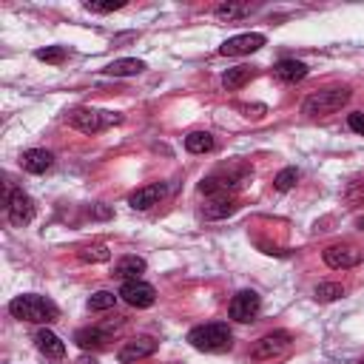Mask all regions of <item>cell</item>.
<instances>
[{
    "instance_id": "1",
    "label": "cell",
    "mask_w": 364,
    "mask_h": 364,
    "mask_svg": "<svg viewBox=\"0 0 364 364\" xmlns=\"http://www.w3.org/2000/svg\"><path fill=\"white\" fill-rule=\"evenodd\" d=\"M9 313L20 321H31V324H51L57 321L60 310L51 299L46 296H37V293H23V296H14L9 301Z\"/></svg>"
},
{
    "instance_id": "2",
    "label": "cell",
    "mask_w": 364,
    "mask_h": 364,
    "mask_svg": "<svg viewBox=\"0 0 364 364\" xmlns=\"http://www.w3.org/2000/svg\"><path fill=\"white\" fill-rule=\"evenodd\" d=\"M188 344H191L193 350H199V353H225V350H230L233 336H230L228 324L213 321V324H199V327H193V330L188 333Z\"/></svg>"
},
{
    "instance_id": "3",
    "label": "cell",
    "mask_w": 364,
    "mask_h": 364,
    "mask_svg": "<svg viewBox=\"0 0 364 364\" xmlns=\"http://www.w3.org/2000/svg\"><path fill=\"white\" fill-rule=\"evenodd\" d=\"M353 91L347 85L341 88H324V91H316L310 94L304 102H301V114L304 117H327V114H336L338 108H344L350 102Z\"/></svg>"
},
{
    "instance_id": "4",
    "label": "cell",
    "mask_w": 364,
    "mask_h": 364,
    "mask_svg": "<svg viewBox=\"0 0 364 364\" xmlns=\"http://www.w3.org/2000/svg\"><path fill=\"white\" fill-rule=\"evenodd\" d=\"M122 117L114 111H100V108H74L68 114V125L82 131V134H100L111 125H117Z\"/></svg>"
},
{
    "instance_id": "5",
    "label": "cell",
    "mask_w": 364,
    "mask_h": 364,
    "mask_svg": "<svg viewBox=\"0 0 364 364\" xmlns=\"http://www.w3.org/2000/svg\"><path fill=\"white\" fill-rule=\"evenodd\" d=\"M6 213L14 228H23L34 219V199L20 188H6Z\"/></svg>"
},
{
    "instance_id": "6",
    "label": "cell",
    "mask_w": 364,
    "mask_h": 364,
    "mask_svg": "<svg viewBox=\"0 0 364 364\" xmlns=\"http://www.w3.org/2000/svg\"><path fill=\"white\" fill-rule=\"evenodd\" d=\"M259 310H262V299L256 290H239L228 304V316L239 324H250L259 316Z\"/></svg>"
},
{
    "instance_id": "7",
    "label": "cell",
    "mask_w": 364,
    "mask_h": 364,
    "mask_svg": "<svg viewBox=\"0 0 364 364\" xmlns=\"http://www.w3.org/2000/svg\"><path fill=\"white\" fill-rule=\"evenodd\" d=\"M290 347V333L287 330H273L267 336H262L253 347H250V358L253 361H270L276 355H282Z\"/></svg>"
},
{
    "instance_id": "8",
    "label": "cell",
    "mask_w": 364,
    "mask_h": 364,
    "mask_svg": "<svg viewBox=\"0 0 364 364\" xmlns=\"http://www.w3.org/2000/svg\"><path fill=\"white\" fill-rule=\"evenodd\" d=\"M324 264L333 267V270H350L361 262V250L355 245H347V242H336V245H327L324 253H321Z\"/></svg>"
},
{
    "instance_id": "9",
    "label": "cell",
    "mask_w": 364,
    "mask_h": 364,
    "mask_svg": "<svg viewBox=\"0 0 364 364\" xmlns=\"http://www.w3.org/2000/svg\"><path fill=\"white\" fill-rule=\"evenodd\" d=\"M247 179V171H225V173H213L208 179L199 182V193H210V196H228V191L239 188Z\"/></svg>"
},
{
    "instance_id": "10",
    "label": "cell",
    "mask_w": 364,
    "mask_h": 364,
    "mask_svg": "<svg viewBox=\"0 0 364 364\" xmlns=\"http://www.w3.org/2000/svg\"><path fill=\"white\" fill-rule=\"evenodd\" d=\"M125 304H131V307H136V310H145V307H151L154 301H156V290L148 284V282H142V279H134V282H122V287H119V293H117Z\"/></svg>"
},
{
    "instance_id": "11",
    "label": "cell",
    "mask_w": 364,
    "mask_h": 364,
    "mask_svg": "<svg viewBox=\"0 0 364 364\" xmlns=\"http://www.w3.org/2000/svg\"><path fill=\"white\" fill-rule=\"evenodd\" d=\"M156 347H159V341H156L154 336H136V338H131V341H125V344L119 347L117 358H119L122 364H136V361L154 355Z\"/></svg>"
},
{
    "instance_id": "12",
    "label": "cell",
    "mask_w": 364,
    "mask_h": 364,
    "mask_svg": "<svg viewBox=\"0 0 364 364\" xmlns=\"http://www.w3.org/2000/svg\"><path fill=\"white\" fill-rule=\"evenodd\" d=\"M262 46H264V34H259V31H247V34H236V37L225 40V43L219 46V54H225V57H242V54H253V51H259Z\"/></svg>"
},
{
    "instance_id": "13",
    "label": "cell",
    "mask_w": 364,
    "mask_h": 364,
    "mask_svg": "<svg viewBox=\"0 0 364 364\" xmlns=\"http://www.w3.org/2000/svg\"><path fill=\"white\" fill-rule=\"evenodd\" d=\"M162 196H165V185L154 182V185L136 188V191L128 196V205H131L134 210H148V208H154V205H156Z\"/></svg>"
},
{
    "instance_id": "14",
    "label": "cell",
    "mask_w": 364,
    "mask_h": 364,
    "mask_svg": "<svg viewBox=\"0 0 364 364\" xmlns=\"http://www.w3.org/2000/svg\"><path fill=\"white\" fill-rule=\"evenodd\" d=\"M20 165H23L28 173H46V171L54 165V154L46 151V148H28V151H23Z\"/></svg>"
},
{
    "instance_id": "15",
    "label": "cell",
    "mask_w": 364,
    "mask_h": 364,
    "mask_svg": "<svg viewBox=\"0 0 364 364\" xmlns=\"http://www.w3.org/2000/svg\"><path fill=\"white\" fill-rule=\"evenodd\" d=\"M307 65L301 63V60H293V57H284V60H279L276 65H273V74H276V80H282V82H299V80H304L307 77Z\"/></svg>"
},
{
    "instance_id": "16",
    "label": "cell",
    "mask_w": 364,
    "mask_h": 364,
    "mask_svg": "<svg viewBox=\"0 0 364 364\" xmlns=\"http://www.w3.org/2000/svg\"><path fill=\"white\" fill-rule=\"evenodd\" d=\"M34 341H37V350H40L43 355H48V358H63V355H65V344H63V341H60V336H57V333H51L48 327L37 330Z\"/></svg>"
},
{
    "instance_id": "17",
    "label": "cell",
    "mask_w": 364,
    "mask_h": 364,
    "mask_svg": "<svg viewBox=\"0 0 364 364\" xmlns=\"http://www.w3.org/2000/svg\"><path fill=\"white\" fill-rule=\"evenodd\" d=\"M145 259L142 256H122L117 264H114V276L117 279H122V282H134V279H139L142 273H145Z\"/></svg>"
},
{
    "instance_id": "18",
    "label": "cell",
    "mask_w": 364,
    "mask_h": 364,
    "mask_svg": "<svg viewBox=\"0 0 364 364\" xmlns=\"http://www.w3.org/2000/svg\"><path fill=\"white\" fill-rule=\"evenodd\" d=\"M74 341H77L80 350H100L108 341V330H102V327H82V330L74 333Z\"/></svg>"
},
{
    "instance_id": "19",
    "label": "cell",
    "mask_w": 364,
    "mask_h": 364,
    "mask_svg": "<svg viewBox=\"0 0 364 364\" xmlns=\"http://www.w3.org/2000/svg\"><path fill=\"white\" fill-rule=\"evenodd\" d=\"M108 77H136L139 71H145V63L136 60V57H122V60H114L102 68Z\"/></svg>"
},
{
    "instance_id": "20",
    "label": "cell",
    "mask_w": 364,
    "mask_h": 364,
    "mask_svg": "<svg viewBox=\"0 0 364 364\" xmlns=\"http://www.w3.org/2000/svg\"><path fill=\"white\" fill-rule=\"evenodd\" d=\"M236 208H239V202H236L233 196H213V199L202 208V216H205V219H225V216H230Z\"/></svg>"
},
{
    "instance_id": "21",
    "label": "cell",
    "mask_w": 364,
    "mask_h": 364,
    "mask_svg": "<svg viewBox=\"0 0 364 364\" xmlns=\"http://www.w3.org/2000/svg\"><path fill=\"white\" fill-rule=\"evenodd\" d=\"M250 77H253V68L250 65H233V68H228L222 74V85L228 91H239L245 82H250Z\"/></svg>"
},
{
    "instance_id": "22",
    "label": "cell",
    "mask_w": 364,
    "mask_h": 364,
    "mask_svg": "<svg viewBox=\"0 0 364 364\" xmlns=\"http://www.w3.org/2000/svg\"><path fill=\"white\" fill-rule=\"evenodd\" d=\"M185 148H188L191 154H208V151L213 148V136H210L208 131H191V134L185 136Z\"/></svg>"
},
{
    "instance_id": "23",
    "label": "cell",
    "mask_w": 364,
    "mask_h": 364,
    "mask_svg": "<svg viewBox=\"0 0 364 364\" xmlns=\"http://www.w3.org/2000/svg\"><path fill=\"white\" fill-rule=\"evenodd\" d=\"M213 14L219 20H239V17L250 14V6H245V3H222V6H216Z\"/></svg>"
},
{
    "instance_id": "24",
    "label": "cell",
    "mask_w": 364,
    "mask_h": 364,
    "mask_svg": "<svg viewBox=\"0 0 364 364\" xmlns=\"http://www.w3.org/2000/svg\"><path fill=\"white\" fill-rule=\"evenodd\" d=\"M117 304V296L111 293V290H97L91 299H88V310H94V313H102V310H111Z\"/></svg>"
},
{
    "instance_id": "25",
    "label": "cell",
    "mask_w": 364,
    "mask_h": 364,
    "mask_svg": "<svg viewBox=\"0 0 364 364\" xmlns=\"http://www.w3.org/2000/svg\"><path fill=\"white\" fill-rule=\"evenodd\" d=\"M344 296V287L338 284V282H321L318 287H316V299L318 301H336V299H341Z\"/></svg>"
},
{
    "instance_id": "26",
    "label": "cell",
    "mask_w": 364,
    "mask_h": 364,
    "mask_svg": "<svg viewBox=\"0 0 364 364\" xmlns=\"http://www.w3.org/2000/svg\"><path fill=\"white\" fill-rule=\"evenodd\" d=\"M296 179H299V171H296V168H282V171L276 173V179H273V188L284 193V191H290V188L296 185Z\"/></svg>"
},
{
    "instance_id": "27",
    "label": "cell",
    "mask_w": 364,
    "mask_h": 364,
    "mask_svg": "<svg viewBox=\"0 0 364 364\" xmlns=\"http://www.w3.org/2000/svg\"><path fill=\"white\" fill-rule=\"evenodd\" d=\"M34 57L43 60V63H63L65 60V48L63 46H46V48H37Z\"/></svg>"
},
{
    "instance_id": "28",
    "label": "cell",
    "mask_w": 364,
    "mask_h": 364,
    "mask_svg": "<svg viewBox=\"0 0 364 364\" xmlns=\"http://www.w3.org/2000/svg\"><path fill=\"white\" fill-rule=\"evenodd\" d=\"M80 259H82V262H108V259H111V250H105L102 245L82 247V250H80Z\"/></svg>"
},
{
    "instance_id": "29",
    "label": "cell",
    "mask_w": 364,
    "mask_h": 364,
    "mask_svg": "<svg viewBox=\"0 0 364 364\" xmlns=\"http://www.w3.org/2000/svg\"><path fill=\"white\" fill-rule=\"evenodd\" d=\"M122 6H125L122 0H114V3H85V9L88 11H97V14H108V11H117Z\"/></svg>"
},
{
    "instance_id": "30",
    "label": "cell",
    "mask_w": 364,
    "mask_h": 364,
    "mask_svg": "<svg viewBox=\"0 0 364 364\" xmlns=\"http://www.w3.org/2000/svg\"><path fill=\"white\" fill-rule=\"evenodd\" d=\"M347 125H350V131H355V134H361V136H364V111L350 114V117H347Z\"/></svg>"
},
{
    "instance_id": "31",
    "label": "cell",
    "mask_w": 364,
    "mask_h": 364,
    "mask_svg": "<svg viewBox=\"0 0 364 364\" xmlns=\"http://www.w3.org/2000/svg\"><path fill=\"white\" fill-rule=\"evenodd\" d=\"M239 111H245L247 119H250V117H253V119H262L267 108H264V105H239Z\"/></svg>"
},
{
    "instance_id": "32",
    "label": "cell",
    "mask_w": 364,
    "mask_h": 364,
    "mask_svg": "<svg viewBox=\"0 0 364 364\" xmlns=\"http://www.w3.org/2000/svg\"><path fill=\"white\" fill-rule=\"evenodd\" d=\"M347 199H353V202H355V199H364V185H353V188L347 191Z\"/></svg>"
},
{
    "instance_id": "33",
    "label": "cell",
    "mask_w": 364,
    "mask_h": 364,
    "mask_svg": "<svg viewBox=\"0 0 364 364\" xmlns=\"http://www.w3.org/2000/svg\"><path fill=\"white\" fill-rule=\"evenodd\" d=\"M358 364H364V358H361V361H358Z\"/></svg>"
}]
</instances>
